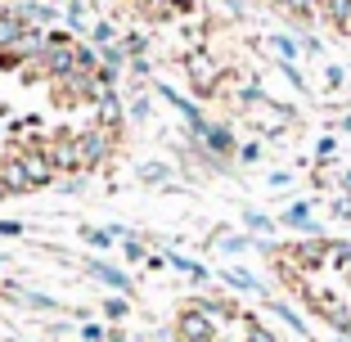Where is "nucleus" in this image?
Masks as SVG:
<instances>
[{"label":"nucleus","mask_w":351,"mask_h":342,"mask_svg":"<svg viewBox=\"0 0 351 342\" xmlns=\"http://www.w3.org/2000/svg\"><path fill=\"white\" fill-rule=\"evenodd\" d=\"M342 185H347V189H351V171H347V176H342Z\"/></svg>","instance_id":"7ed1b4c3"},{"label":"nucleus","mask_w":351,"mask_h":342,"mask_svg":"<svg viewBox=\"0 0 351 342\" xmlns=\"http://www.w3.org/2000/svg\"><path fill=\"white\" fill-rule=\"evenodd\" d=\"M180 329H185V338H194V342L212 338V324H207L203 315H185V324H180Z\"/></svg>","instance_id":"f257e3e1"},{"label":"nucleus","mask_w":351,"mask_h":342,"mask_svg":"<svg viewBox=\"0 0 351 342\" xmlns=\"http://www.w3.org/2000/svg\"><path fill=\"white\" fill-rule=\"evenodd\" d=\"M248 333H252V342H275V338H270V333H266V329H257V324H252V329H248Z\"/></svg>","instance_id":"f03ea898"}]
</instances>
